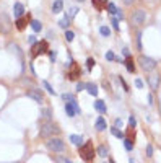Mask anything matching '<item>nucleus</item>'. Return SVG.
Wrapping results in <instances>:
<instances>
[{
    "label": "nucleus",
    "mask_w": 161,
    "mask_h": 163,
    "mask_svg": "<svg viewBox=\"0 0 161 163\" xmlns=\"http://www.w3.org/2000/svg\"><path fill=\"white\" fill-rule=\"evenodd\" d=\"M47 41H38L36 44H33L31 46V59H34V57H38V55H41V54H44L47 51Z\"/></svg>",
    "instance_id": "obj_5"
},
{
    "label": "nucleus",
    "mask_w": 161,
    "mask_h": 163,
    "mask_svg": "<svg viewBox=\"0 0 161 163\" xmlns=\"http://www.w3.org/2000/svg\"><path fill=\"white\" fill-rule=\"evenodd\" d=\"M73 98H75V96H73V95H69V93H65V95H64V100H67V101L73 100Z\"/></svg>",
    "instance_id": "obj_43"
},
{
    "label": "nucleus",
    "mask_w": 161,
    "mask_h": 163,
    "mask_svg": "<svg viewBox=\"0 0 161 163\" xmlns=\"http://www.w3.org/2000/svg\"><path fill=\"white\" fill-rule=\"evenodd\" d=\"M146 155H148V157H151V155H153V145L151 144L146 145Z\"/></svg>",
    "instance_id": "obj_37"
},
{
    "label": "nucleus",
    "mask_w": 161,
    "mask_h": 163,
    "mask_svg": "<svg viewBox=\"0 0 161 163\" xmlns=\"http://www.w3.org/2000/svg\"><path fill=\"white\" fill-rule=\"evenodd\" d=\"M148 103H150V104L153 103V96H151V95H148Z\"/></svg>",
    "instance_id": "obj_50"
},
{
    "label": "nucleus",
    "mask_w": 161,
    "mask_h": 163,
    "mask_svg": "<svg viewBox=\"0 0 161 163\" xmlns=\"http://www.w3.org/2000/svg\"><path fill=\"white\" fill-rule=\"evenodd\" d=\"M91 2H93V5H94V8H98V10L102 8V0H91Z\"/></svg>",
    "instance_id": "obj_34"
},
{
    "label": "nucleus",
    "mask_w": 161,
    "mask_h": 163,
    "mask_svg": "<svg viewBox=\"0 0 161 163\" xmlns=\"http://www.w3.org/2000/svg\"><path fill=\"white\" fill-rule=\"evenodd\" d=\"M96 153L99 155V157H102V158L107 157V147H106V145H99V147L96 148Z\"/></svg>",
    "instance_id": "obj_22"
},
{
    "label": "nucleus",
    "mask_w": 161,
    "mask_h": 163,
    "mask_svg": "<svg viewBox=\"0 0 161 163\" xmlns=\"http://www.w3.org/2000/svg\"><path fill=\"white\" fill-rule=\"evenodd\" d=\"M111 23H112V28H114V30H119V20H117V18H111Z\"/></svg>",
    "instance_id": "obj_36"
},
{
    "label": "nucleus",
    "mask_w": 161,
    "mask_h": 163,
    "mask_svg": "<svg viewBox=\"0 0 161 163\" xmlns=\"http://www.w3.org/2000/svg\"><path fill=\"white\" fill-rule=\"evenodd\" d=\"M86 90H88V93H90L91 96H96L98 95V87L94 83H86Z\"/></svg>",
    "instance_id": "obj_18"
},
{
    "label": "nucleus",
    "mask_w": 161,
    "mask_h": 163,
    "mask_svg": "<svg viewBox=\"0 0 161 163\" xmlns=\"http://www.w3.org/2000/svg\"><path fill=\"white\" fill-rule=\"evenodd\" d=\"M109 163H116V161H114V160H109Z\"/></svg>",
    "instance_id": "obj_51"
},
{
    "label": "nucleus",
    "mask_w": 161,
    "mask_h": 163,
    "mask_svg": "<svg viewBox=\"0 0 161 163\" xmlns=\"http://www.w3.org/2000/svg\"><path fill=\"white\" fill-rule=\"evenodd\" d=\"M28 41H29V44H36V42H38L34 36H29V38H28Z\"/></svg>",
    "instance_id": "obj_45"
},
{
    "label": "nucleus",
    "mask_w": 161,
    "mask_h": 163,
    "mask_svg": "<svg viewBox=\"0 0 161 163\" xmlns=\"http://www.w3.org/2000/svg\"><path fill=\"white\" fill-rule=\"evenodd\" d=\"M13 13H15V17L17 18H21L25 15V5L23 3H20V2H17L13 5Z\"/></svg>",
    "instance_id": "obj_12"
},
{
    "label": "nucleus",
    "mask_w": 161,
    "mask_h": 163,
    "mask_svg": "<svg viewBox=\"0 0 161 163\" xmlns=\"http://www.w3.org/2000/svg\"><path fill=\"white\" fill-rule=\"evenodd\" d=\"M116 127H117V129H119V127H122V119H119V117L116 119Z\"/></svg>",
    "instance_id": "obj_44"
},
{
    "label": "nucleus",
    "mask_w": 161,
    "mask_h": 163,
    "mask_svg": "<svg viewBox=\"0 0 161 163\" xmlns=\"http://www.w3.org/2000/svg\"><path fill=\"white\" fill-rule=\"evenodd\" d=\"M60 134V127L57 124L50 122V121H46L42 126H41V137L46 139V137H55Z\"/></svg>",
    "instance_id": "obj_2"
},
{
    "label": "nucleus",
    "mask_w": 161,
    "mask_h": 163,
    "mask_svg": "<svg viewBox=\"0 0 161 163\" xmlns=\"http://www.w3.org/2000/svg\"><path fill=\"white\" fill-rule=\"evenodd\" d=\"M99 33H101L102 38H109V36H111V28H109V26H101Z\"/></svg>",
    "instance_id": "obj_21"
},
{
    "label": "nucleus",
    "mask_w": 161,
    "mask_h": 163,
    "mask_svg": "<svg viewBox=\"0 0 161 163\" xmlns=\"http://www.w3.org/2000/svg\"><path fill=\"white\" fill-rule=\"evenodd\" d=\"M26 95L29 96V98H33V100L36 101V103H42V93L39 90H36V88H29L28 91H26Z\"/></svg>",
    "instance_id": "obj_10"
},
{
    "label": "nucleus",
    "mask_w": 161,
    "mask_h": 163,
    "mask_svg": "<svg viewBox=\"0 0 161 163\" xmlns=\"http://www.w3.org/2000/svg\"><path fill=\"white\" fill-rule=\"evenodd\" d=\"M116 15H117V20H124V13H122V10L121 8H117V13H116Z\"/></svg>",
    "instance_id": "obj_39"
},
{
    "label": "nucleus",
    "mask_w": 161,
    "mask_h": 163,
    "mask_svg": "<svg viewBox=\"0 0 161 163\" xmlns=\"http://www.w3.org/2000/svg\"><path fill=\"white\" fill-rule=\"evenodd\" d=\"M65 113H67V116H70V117H73L75 114H80V113H82L78 103L75 101V98L70 100V101H67V104H65Z\"/></svg>",
    "instance_id": "obj_7"
},
{
    "label": "nucleus",
    "mask_w": 161,
    "mask_h": 163,
    "mask_svg": "<svg viewBox=\"0 0 161 163\" xmlns=\"http://www.w3.org/2000/svg\"><path fill=\"white\" fill-rule=\"evenodd\" d=\"M94 127H96V131H104L106 129V121H104V117L99 116L96 119V122H94Z\"/></svg>",
    "instance_id": "obj_14"
},
{
    "label": "nucleus",
    "mask_w": 161,
    "mask_h": 163,
    "mask_svg": "<svg viewBox=\"0 0 161 163\" xmlns=\"http://www.w3.org/2000/svg\"><path fill=\"white\" fill-rule=\"evenodd\" d=\"M135 36H137V49H138V51H142V31H137V34H135Z\"/></svg>",
    "instance_id": "obj_27"
},
{
    "label": "nucleus",
    "mask_w": 161,
    "mask_h": 163,
    "mask_svg": "<svg viewBox=\"0 0 161 163\" xmlns=\"http://www.w3.org/2000/svg\"><path fill=\"white\" fill-rule=\"evenodd\" d=\"M46 147H47V150L54 152V153L65 152V142L60 137H50V139H47L46 140Z\"/></svg>",
    "instance_id": "obj_3"
},
{
    "label": "nucleus",
    "mask_w": 161,
    "mask_h": 163,
    "mask_svg": "<svg viewBox=\"0 0 161 163\" xmlns=\"http://www.w3.org/2000/svg\"><path fill=\"white\" fill-rule=\"evenodd\" d=\"M124 64H125V67H127V70H129L130 74H134V72H135V64H134V59H132L130 55L125 59V62H124Z\"/></svg>",
    "instance_id": "obj_16"
},
{
    "label": "nucleus",
    "mask_w": 161,
    "mask_h": 163,
    "mask_svg": "<svg viewBox=\"0 0 161 163\" xmlns=\"http://www.w3.org/2000/svg\"><path fill=\"white\" fill-rule=\"evenodd\" d=\"M29 70H31V75H36V70H34V65H33V64H29Z\"/></svg>",
    "instance_id": "obj_46"
},
{
    "label": "nucleus",
    "mask_w": 161,
    "mask_h": 163,
    "mask_svg": "<svg viewBox=\"0 0 161 163\" xmlns=\"http://www.w3.org/2000/svg\"><path fill=\"white\" fill-rule=\"evenodd\" d=\"M77 2H85V0H77Z\"/></svg>",
    "instance_id": "obj_52"
},
{
    "label": "nucleus",
    "mask_w": 161,
    "mask_h": 163,
    "mask_svg": "<svg viewBox=\"0 0 161 163\" xmlns=\"http://www.w3.org/2000/svg\"><path fill=\"white\" fill-rule=\"evenodd\" d=\"M62 8H64V2H62V0H55V2L52 3V12L54 13H60Z\"/></svg>",
    "instance_id": "obj_17"
},
{
    "label": "nucleus",
    "mask_w": 161,
    "mask_h": 163,
    "mask_svg": "<svg viewBox=\"0 0 161 163\" xmlns=\"http://www.w3.org/2000/svg\"><path fill=\"white\" fill-rule=\"evenodd\" d=\"M12 31V21L7 13H0V33L8 34Z\"/></svg>",
    "instance_id": "obj_6"
},
{
    "label": "nucleus",
    "mask_w": 161,
    "mask_h": 163,
    "mask_svg": "<svg viewBox=\"0 0 161 163\" xmlns=\"http://www.w3.org/2000/svg\"><path fill=\"white\" fill-rule=\"evenodd\" d=\"M78 153H80V157H82L83 161L91 163V161L94 160V155H96V150H94V147H93V142H91V140H88L85 145L80 147Z\"/></svg>",
    "instance_id": "obj_1"
},
{
    "label": "nucleus",
    "mask_w": 161,
    "mask_h": 163,
    "mask_svg": "<svg viewBox=\"0 0 161 163\" xmlns=\"http://www.w3.org/2000/svg\"><path fill=\"white\" fill-rule=\"evenodd\" d=\"M119 80H121V85H122V88L125 90V91H129V87H127V83H125V80L122 79V77H119Z\"/></svg>",
    "instance_id": "obj_38"
},
{
    "label": "nucleus",
    "mask_w": 161,
    "mask_h": 163,
    "mask_svg": "<svg viewBox=\"0 0 161 163\" xmlns=\"http://www.w3.org/2000/svg\"><path fill=\"white\" fill-rule=\"evenodd\" d=\"M111 132H112V136H116L117 139H122V140L125 139V137H124V134H122V132H121L119 129H117L116 126H114V127H111Z\"/></svg>",
    "instance_id": "obj_25"
},
{
    "label": "nucleus",
    "mask_w": 161,
    "mask_h": 163,
    "mask_svg": "<svg viewBox=\"0 0 161 163\" xmlns=\"http://www.w3.org/2000/svg\"><path fill=\"white\" fill-rule=\"evenodd\" d=\"M122 2H124V3H125V5H132V3H134V2H135V0H122Z\"/></svg>",
    "instance_id": "obj_48"
},
{
    "label": "nucleus",
    "mask_w": 161,
    "mask_h": 163,
    "mask_svg": "<svg viewBox=\"0 0 161 163\" xmlns=\"http://www.w3.org/2000/svg\"><path fill=\"white\" fill-rule=\"evenodd\" d=\"M93 65H94V59H93V57H88V60H86V67H88V70H91Z\"/></svg>",
    "instance_id": "obj_35"
},
{
    "label": "nucleus",
    "mask_w": 161,
    "mask_h": 163,
    "mask_svg": "<svg viewBox=\"0 0 161 163\" xmlns=\"http://www.w3.org/2000/svg\"><path fill=\"white\" fill-rule=\"evenodd\" d=\"M130 20H132V25L140 26V25L145 23V20H146V13H145L143 10H135V12H132Z\"/></svg>",
    "instance_id": "obj_8"
},
{
    "label": "nucleus",
    "mask_w": 161,
    "mask_h": 163,
    "mask_svg": "<svg viewBox=\"0 0 161 163\" xmlns=\"http://www.w3.org/2000/svg\"><path fill=\"white\" fill-rule=\"evenodd\" d=\"M124 55H127V57L130 55V54H129V49H127V47H124Z\"/></svg>",
    "instance_id": "obj_49"
},
{
    "label": "nucleus",
    "mask_w": 161,
    "mask_h": 163,
    "mask_svg": "<svg viewBox=\"0 0 161 163\" xmlns=\"http://www.w3.org/2000/svg\"><path fill=\"white\" fill-rule=\"evenodd\" d=\"M124 145H125L127 152H132V150H134V144H132L129 139H124Z\"/></svg>",
    "instance_id": "obj_31"
},
{
    "label": "nucleus",
    "mask_w": 161,
    "mask_h": 163,
    "mask_svg": "<svg viewBox=\"0 0 161 163\" xmlns=\"http://www.w3.org/2000/svg\"><path fill=\"white\" fill-rule=\"evenodd\" d=\"M93 106H94V109H96L98 113H101V114H104V113L107 111V108H106V103L102 101V100H96Z\"/></svg>",
    "instance_id": "obj_13"
},
{
    "label": "nucleus",
    "mask_w": 161,
    "mask_h": 163,
    "mask_svg": "<svg viewBox=\"0 0 161 163\" xmlns=\"http://www.w3.org/2000/svg\"><path fill=\"white\" fill-rule=\"evenodd\" d=\"M31 28H33V31H34V33H39V31H41V28H42L41 21H39V20H31Z\"/></svg>",
    "instance_id": "obj_20"
},
{
    "label": "nucleus",
    "mask_w": 161,
    "mask_h": 163,
    "mask_svg": "<svg viewBox=\"0 0 161 163\" xmlns=\"http://www.w3.org/2000/svg\"><path fill=\"white\" fill-rule=\"evenodd\" d=\"M135 87H137V88H143V80L137 79V80H135Z\"/></svg>",
    "instance_id": "obj_40"
},
{
    "label": "nucleus",
    "mask_w": 161,
    "mask_h": 163,
    "mask_svg": "<svg viewBox=\"0 0 161 163\" xmlns=\"http://www.w3.org/2000/svg\"><path fill=\"white\" fill-rule=\"evenodd\" d=\"M31 15H28V17H21V18H17V28L18 30H25L26 25L28 23H31Z\"/></svg>",
    "instance_id": "obj_11"
},
{
    "label": "nucleus",
    "mask_w": 161,
    "mask_h": 163,
    "mask_svg": "<svg viewBox=\"0 0 161 163\" xmlns=\"http://www.w3.org/2000/svg\"><path fill=\"white\" fill-rule=\"evenodd\" d=\"M106 8H107V12L111 13V15H114V13H117V7H116L112 2H111V3H107V5H106Z\"/></svg>",
    "instance_id": "obj_29"
},
{
    "label": "nucleus",
    "mask_w": 161,
    "mask_h": 163,
    "mask_svg": "<svg viewBox=\"0 0 161 163\" xmlns=\"http://www.w3.org/2000/svg\"><path fill=\"white\" fill-rule=\"evenodd\" d=\"M78 75H80V67L77 64H73V70H72V74H69V79L75 80V79H78Z\"/></svg>",
    "instance_id": "obj_19"
},
{
    "label": "nucleus",
    "mask_w": 161,
    "mask_h": 163,
    "mask_svg": "<svg viewBox=\"0 0 161 163\" xmlns=\"http://www.w3.org/2000/svg\"><path fill=\"white\" fill-rule=\"evenodd\" d=\"M83 88H86V83H78L77 85V91H82Z\"/></svg>",
    "instance_id": "obj_41"
},
{
    "label": "nucleus",
    "mask_w": 161,
    "mask_h": 163,
    "mask_svg": "<svg viewBox=\"0 0 161 163\" xmlns=\"http://www.w3.org/2000/svg\"><path fill=\"white\" fill-rule=\"evenodd\" d=\"M70 142L78 145V147H82L83 145V137L82 136H77V134H72V136H70Z\"/></svg>",
    "instance_id": "obj_15"
},
{
    "label": "nucleus",
    "mask_w": 161,
    "mask_h": 163,
    "mask_svg": "<svg viewBox=\"0 0 161 163\" xmlns=\"http://www.w3.org/2000/svg\"><path fill=\"white\" fill-rule=\"evenodd\" d=\"M42 117L52 119V111H50V108H44V109H42Z\"/></svg>",
    "instance_id": "obj_28"
},
{
    "label": "nucleus",
    "mask_w": 161,
    "mask_h": 163,
    "mask_svg": "<svg viewBox=\"0 0 161 163\" xmlns=\"http://www.w3.org/2000/svg\"><path fill=\"white\" fill-rule=\"evenodd\" d=\"M138 64H140V67L146 74L155 72V69H156V60L151 59V57H146V55H140V57H138Z\"/></svg>",
    "instance_id": "obj_4"
},
{
    "label": "nucleus",
    "mask_w": 161,
    "mask_h": 163,
    "mask_svg": "<svg viewBox=\"0 0 161 163\" xmlns=\"http://www.w3.org/2000/svg\"><path fill=\"white\" fill-rule=\"evenodd\" d=\"M20 82H21V83H25L26 87H29V85H33V83H31V80H28V79H21Z\"/></svg>",
    "instance_id": "obj_42"
},
{
    "label": "nucleus",
    "mask_w": 161,
    "mask_h": 163,
    "mask_svg": "<svg viewBox=\"0 0 161 163\" xmlns=\"http://www.w3.org/2000/svg\"><path fill=\"white\" fill-rule=\"evenodd\" d=\"M77 13H78V7H70L69 12H67V17H69L70 20H73V18L77 17Z\"/></svg>",
    "instance_id": "obj_23"
},
{
    "label": "nucleus",
    "mask_w": 161,
    "mask_h": 163,
    "mask_svg": "<svg viewBox=\"0 0 161 163\" xmlns=\"http://www.w3.org/2000/svg\"><path fill=\"white\" fill-rule=\"evenodd\" d=\"M42 85H44V88H46V90L49 91V93H50V95H55V91H54V88H52V87H50V83H49L47 80H44V82H42Z\"/></svg>",
    "instance_id": "obj_30"
},
{
    "label": "nucleus",
    "mask_w": 161,
    "mask_h": 163,
    "mask_svg": "<svg viewBox=\"0 0 161 163\" xmlns=\"http://www.w3.org/2000/svg\"><path fill=\"white\" fill-rule=\"evenodd\" d=\"M70 18L69 17H64V18H60V21H59V26H60V28H65V30H67V26L70 25Z\"/></svg>",
    "instance_id": "obj_24"
},
{
    "label": "nucleus",
    "mask_w": 161,
    "mask_h": 163,
    "mask_svg": "<svg viewBox=\"0 0 161 163\" xmlns=\"http://www.w3.org/2000/svg\"><path fill=\"white\" fill-rule=\"evenodd\" d=\"M129 127H130V129H135V127H137V119L134 116L129 117Z\"/></svg>",
    "instance_id": "obj_32"
},
{
    "label": "nucleus",
    "mask_w": 161,
    "mask_h": 163,
    "mask_svg": "<svg viewBox=\"0 0 161 163\" xmlns=\"http://www.w3.org/2000/svg\"><path fill=\"white\" fill-rule=\"evenodd\" d=\"M49 55H50V60L54 62V60H55V52H52V51H50V52H49Z\"/></svg>",
    "instance_id": "obj_47"
},
{
    "label": "nucleus",
    "mask_w": 161,
    "mask_h": 163,
    "mask_svg": "<svg viewBox=\"0 0 161 163\" xmlns=\"http://www.w3.org/2000/svg\"><path fill=\"white\" fill-rule=\"evenodd\" d=\"M65 39H67L69 42H72L73 39H75V33H73L72 30H65Z\"/></svg>",
    "instance_id": "obj_26"
},
{
    "label": "nucleus",
    "mask_w": 161,
    "mask_h": 163,
    "mask_svg": "<svg viewBox=\"0 0 161 163\" xmlns=\"http://www.w3.org/2000/svg\"><path fill=\"white\" fill-rule=\"evenodd\" d=\"M148 85H150V88L155 91V90L158 88V85H159V74L151 72V74L148 75Z\"/></svg>",
    "instance_id": "obj_9"
},
{
    "label": "nucleus",
    "mask_w": 161,
    "mask_h": 163,
    "mask_svg": "<svg viewBox=\"0 0 161 163\" xmlns=\"http://www.w3.org/2000/svg\"><path fill=\"white\" fill-rule=\"evenodd\" d=\"M106 60H109V62L116 60V55H114V52H112V51H107V52H106Z\"/></svg>",
    "instance_id": "obj_33"
}]
</instances>
